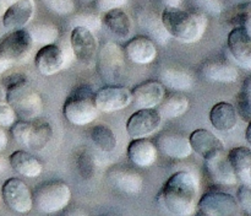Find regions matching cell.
Returning <instances> with one entry per match:
<instances>
[{
	"mask_svg": "<svg viewBox=\"0 0 251 216\" xmlns=\"http://www.w3.org/2000/svg\"><path fill=\"white\" fill-rule=\"evenodd\" d=\"M210 122L218 132H232L238 123V113L234 106L228 102H218L211 108Z\"/></svg>",
	"mask_w": 251,
	"mask_h": 216,
	"instance_id": "23",
	"label": "cell"
},
{
	"mask_svg": "<svg viewBox=\"0 0 251 216\" xmlns=\"http://www.w3.org/2000/svg\"><path fill=\"white\" fill-rule=\"evenodd\" d=\"M162 117L154 108H140L130 115L126 123V132L130 137H147L161 128Z\"/></svg>",
	"mask_w": 251,
	"mask_h": 216,
	"instance_id": "10",
	"label": "cell"
},
{
	"mask_svg": "<svg viewBox=\"0 0 251 216\" xmlns=\"http://www.w3.org/2000/svg\"><path fill=\"white\" fill-rule=\"evenodd\" d=\"M9 163L16 173L27 177V178L38 177L42 173V168H43L41 162L33 155L27 151H22V150L15 151L10 155Z\"/></svg>",
	"mask_w": 251,
	"mask_h": 216,
	"instance_id": "27",
	"label": "cell"
},
{
	"mask_svg": "<svg viewBox=\"0 0 251 216\" xmlns=\"http://www.w3.org/2000/svg\"><path fill=\"white\" fill-rule=\"evenodd\" d=\"M6 145H7V135L6 133H5V130L1 129V127H0V152L6 147Z\"/></svg>",
	"mask_w": 251,
	"mask_h": 216,
	"instance_id": "44",
	"label": "cell"
},
{
	"mask_svg": "<svg viewBox=\"0 0 251 216\" xmlns=\"http://www.w3.org/2000/svg\"><path fill=\"white\" fill-rule=\"evenodd\" d=\"M228 49L244 70H251V37L249 29L244 27H234L227 38Z\"/></svg>",
	"mask_w": 251,
	"mask_h": 216,
	"instance_id": "13",
	"label": "cell"
},
{
	"mask_svg": "<svg viewBox=\"0 0 251 216\" xmlns=\"http://www.w3.org/2000/svg\"><path fill=\"white\" fill-rule=\"evenodd\" d=\"M33 12L34 5L32 0H15L5 10L2 15V25L10 31L24 28L32 20Z\"/></svg>",
	"mask_w": 251,
	"mask_h": 216,
	"instance_id": "18",
	"label": "cell"
},
{
	"mask_svg": "<svg viewBox=\"0 0 251 216\" xmlns=\"http://www.w3.org/2000/svg\"><path fill=\"white\" fill-rule=\"evenodd\" d=\"M51 137H53V129L50 124L44 120H36L32 123L27 147L34 151H42L48 146Z\"/></svg>",
	"mask_w": 251,
	"mask_h": 216,
	"instance_id": "30",
	"label": "cell"
},
{
	"mask_svg": "<svg viewBox=\"0 0 251 216\" xmlns=\"http://www.w3.org/2000/svg\"><path fill=\"white\" fill-rule=\"evenodd\" d=\"M227 159L237 179L251 186V151L247 146H237L230 150Z\"/></svg>",
	"mask_w": 251,
	"mask_h": 216,
	"instance_id": "24",
	"label": "cell"
},
{
	"mask_svg": "<svg viewBox=\"0 0 251 216\" xmlns=\"http://www.w3.org/2000/svg\"><path fill=\"white\" fill-rule=\"evenodd\" d=\"M4 96H5V93H4V91H2V87L0 86V100H2V98H4Z\"/></svg>",
	"mask_w": 251,
	"mask_h": 216,
	"instance_id": "50",
	"label": "cell"
},
{
	"mask_svg": "<svg viewBox=\"0 0 251 216\" xmlns=\"http://www.w3.org/2000/svg\"><path fill=\"white\" fill-rule=\"evenodd\" d=\"M201 75L212 82L230 83L238 80V71L234 66L227 63L208 60L201 66Z\"/></svg>",
	"mask_w": 251,
	"mask_h": 216,
	"instance_id": "26",
	"label": "cell"
},
{
	"mask_svg": "<svg viewBox=\"0 0 251 216\" xmlns=\"http://www.w3.org/2000/svg\"><path fill=\"white\" fill-rule=\"evenodd\" d=\"M226 20L234 27H244L250 31V4H240L227 12Z\"/></svg>",
	"mask_w": 251,
	"mask_h": 216,
	"instance_id": "34",
	"label": "cell"
},
{
	"mask_svg": "<svg viewBox=\"0 0 251 216\" xmlns=\"http://www.w3.org/2000/svg\"><path fill=\"white\" fill-rule=\"evenodd\" d=\"M124 51L127 59L135 64H150L156 59L157 55L153 41L145 36H137L130 39Z\"/></svg>",
	"mask_w": 251,
	"mask_h": 216,
	"instance_id": "22",
	"label": "cell"
},
{
	"mask_svg": "<svg viewBox=\"0 0 251 216\" xmlns=\"http://www.w3.org/2000/svg\"><path fill=\"white\" fill-rule=\"evenodd\" d=\"M5 10H6V5H5L4 0H0V16H2V15H4Z\"/></svg>",
	"mask_w": 251,
	"mask_h": 216,
	"instance_id": "47",
	"label": "cell"
},
{
	"mask_svg": "<svg viewBox=\"0 0 251 216\" xmlns=\"http://www.w3.org/2000/svg\"><path fill=\"white\" fill-rule=\"evenodd\" d=\"M28 33L31 34L33 43L41 44H51L58 39L59 29L55 25L51 24H36L27 29Z\"/></svg>",
	"mask_w": 251,
	"mask_h": 216,
	"instance_id": "33",
	"label": "cell"
},
{
	"mask_svg": "<svg viewBox=\"0 0 251 216\" xmlns=\"http://www.w3.org/2000/svg\"><path fill=\"white\" fill-rule=\"evenodd\" d=\"M95 101L98 110L104 113L117 112L131 103V91L124 86L108 85L95 93Z\"/></svg>",
	"mask_w": 251,
	"mask_h": 216,
	"instance_id": "12",
	"label": "cell"
},
{
	"mask_svg": "<svg viewBox=\"0 0 251 216\" xmlns=\"http://www.w3.org/2000/svg\"><path fill=\"white\" fill-rule=\"evenodd\" d=\"M16 113L11 106L4 100H0V127L10 128L16 122Z\"/></svg>",
	"mask_w": 251,
	"mask_h": 216,
	"instance_id": "42",
	"label": "cell"
},
{
	"mask_svg": "<svg viewBox=\"0 0 251 216\" xmlns=\"http://www.w3.org/2000/svg\"><path fill=\"white\" fill-rule=\"evenodd\" d=\"M71 28L74 27H85L90 31H98L102 27V19L98 15L92 14V12H82L77 14L69 21Z\"/></svg>",
	"mask_w": 251,
	"mask_h": 216,
	"instance_id": "37",
	"label": "cell"
},
{
	"mask_svg": "<svg viewBox=\"0 0 251 216\" xmlns=\"http://www.w3.org/2000/svg\"><path fill=\"white\" fill-rule=\"evenodd\" d=\"M198 216H240L243 214L237 199L230 194L211 190L203 194L196 203Z\"/></svg>",
	"mask_w": 251,
	"mask_h": 216,
	"instance_id": "6",
	"label": "cell"
},
{
	"mask_svg": "<svg viewBox=\"0 0 251 216\" xmlns=\"http://www.w3.org/2000/svg\"><path fill=\"white\" fill-rule=\"evenodd\" d=\"M2 83L6 90L5 100L20 119L34 120L39 117L43 110V101L24 74H11L2 80Z\"/></svg>",
	"mask_w": 251,
	"mask_h": 216,
	"instance_id": "2",
	"label": "cell"
},
{
	"mask_svg": "<svg viewBox=\"0 0 251 216\" xmlns=\"http://www.w3.org/2000/svg\"><path fill=\"white\" fill-rule=\"evenodd\" d=\"M5 166H6V162H5L4 157H1V156H0V172H1L2 169L5 168Z\"/></svg>",
	"mask_w": 251,
	"mask_h": 216,
	"instance_id": "49",
	"label": "cell"
},
{
	"mask_svg": "<svg viewBox=\"0 0 251 216\" xmlns=\"http://www.w3.org/2000/svg\"><path fill=\"white\" fill-rule=\"evenodd\" d=\"M189 101L181 92H171L164 95L163 100L158 105V113L162 119H174L181 117L188 110Z\"/></svg>",
	"mask_w": 251,
	"mask_h": 216,
	"instance_id": "28",
	"label": "cell"
},
{
	"mask_svg": "<svg viewBox=\"0 0 251 216\" xmlns=\"http://www.w3.org/2000/svg\"><path fill=\"white\" fill-rule=\"evenodd\" d=\"M11 64H12L11 61L5 60V59L0 58V74H2L5 70H7V69H9L10 66H11Z\"/></svg>",
	"mask_w": 251,
	"mask_h": 216,
	"instance_id": "46",
	"label": "cell"
},
{
	"mask_svg": "<svg viewBox=\"0 0 251 216\" xmlns=\"http://www.w3.org/2000/svg\"><path fill=\"white\" fill-rule=\"evenodd\" d=\"M161 2L166 7H179L183 0H161Z\"/></svg>",
	"mask_w": 251,
	"mask_h": 216,
	"instance_id": "45",
	"label": "cell"
},
{
	"mask_svg": "<svg viewBox=\"0 0 251 216\" xmlns=\"http://www.w3.org/2000/svg\"><path fill=\"white\" fill-rule=\"evenodd\" d=\"M97 68L100 78L107 82L112 83L119 80L125 68V63L124 54L118 44L108 42L100 49Z\"/></svg>",
	"mask_w": 251,
	"mask_h": 216,
	"instance_id": "8",
	"label": "cell"
},
{
	"mask_svg": "<svg viewBox=\"0 0 251 216\" xmlns=\"http://www.w3.org/2000/svg\"><path fill=\"white\" fill-rule=\"evenodd\" d=\"M42 4L56 15L66 16L73 14L75 10V2L74 0H41Z\"/></svg>",
	"mask_w": 251,
	"mask_h": 216,
	"instance_id": "39",
	"label": "cell"
},
{
	"mask_svg": "<svg viewBox=\"0 0 251 216\" xmlns=\"http://www.w3.org/2000/svg\"><path fill=\"white\" fill-rule=\"evenodd\" d=\"M159 82L176 91H189L194 85L190 74L178 69H164L159 75Z\"/></svg>",
	"mask_w": 251,
	"mask_h": 216,
	"instance_id": "31",
	"label": "cell"
},
{
	"mask_svg": "<svg viewBox=\"0 0 251 216\" xmlns=\"http://www.w3.org/2000/svg\"><path fill=\"white\" fill-rule=\"evenodd\" d=\"M251 79H245L242 86L239 95L237 98V113L242 117L244 122L250 123L251 119V107H250V91H251Z\"/></svg>",
	"mask_w": 251,
	"mask_h": 216,
	"instance_id": "35",
	"label": "cell"
},
{
	"mask_svg": "<svg viewBox=\"0 0 251 216\" xmlns=\"http://www.w3.org/2000/svg\"><path fill=\"white\" fill-rule=\"evenodd\" d=\"M2 200L10 210L19 214H27L33 208L32 193L25 182L19 178H9L1 188Z\"/></svg>",
	"mask_w": 251,
	"mask_h": 216,
	"instance_id": "9",
	"label": "cell"
},
{
	"mask_svg": "<svg viewBox=\"0 0 251 216\" xmlns=\"http://www.w3.org/2000/svg\"><path fill=\"white\" fill-rule=\"evenodd\" d=\"M205 168L208 178L218 186H232L237 183V177L225 151L217 152L205 159Z\"/></svg>",
	"mask_w": 251,
	"mask_h": 216,
	"instance_id": "16",
	"label": "cell"
},
{
	"mask_svg": "<svg viewBox=\"0 0 251 216\" xmlns=\"http://www.w3.org/2000/svg\"><path fill=\"white\" fill-rule=\"evenodd\" d=\"M157 150L171 159H186L191 155L193 149L189 139L176 133H163L157 137Z\"/></svg>",
	"mask_w": 251,
	"mask_h": 216,
	"instance_id": "19",
	"label": "cell"
},
{
	"mask_svg": "<svg viewBox=\"0 0 251 216\" xmlns=\"http://www.w3.org/2000/svg\"><path fill=\"white\" fill-rule=\"evenodd\" d=\"M161 20L169 36L183 43L200 41L207 27V17L200 11H185L179 7H166Z\"/></svg>",
	"mask_w": 251,
	"mask_h": 216,
	"instance_id": "3",
	"label": "cell"
},
{
	"mask_svg": "<svg viewBox=\"0 0 251 216\" xmlns=\"http://www.w3.org/2000/svg\"><path fill=\"white\" fill-rule=\"evenodd\" d=\"M91 140L100 150L104 152H110L115 150L118 145L117 135L107 125H96L91 130Z\"/></svg>",
	"mask_w": 251,
	"mask_h": 216,
	"instance_id": "32",
	"label": "cell"
},
{
	"mask_svg": "<svg viewBox=\"0 0 251 216\" xmlns=\"http://www.w3.org/2000/svg\"><path fill=\"white\" fill-rule=\"evenodd\" d=\"M83 1H91V0H83Z\"/></svg>",
	"mask_w": 251,
	"mask_h": 216,
	"instance_id": "51",
	"label": "cell"
},
{
	"mask_svg": "<svg viewBox=\"0 0 251 216\" xmlns=\"http://www.w3.org/2000/svg\"><path fill=\"white\" fill-rule=\"evenodd\" d=\"M237 201L239 204L240 209H242L243 214L250 216L251 215V190L250 186L248 184H243L238 188L237 191Z\"/></svg>",
	"mask_w": 251,
	"mask_h": 216,
	"instance_id": "41",
	"label": "cell"
},
{
	"mask_svg": "<svg viewBox=\"0 0 251 216\" xmlns=\"http://www.w3.org/2000/svg\"><path fill=\"white\" fill-rule=\"evenodd\" d=\"M136 17L140 27L149 34L150 38L154 39L161 44H166L169 41L171 36L167 32L161 16H157L156 14L147 11V10H141L137 12Z\"/></svg>",
	"mask_w": 251,
	"mask_h": 216,
	"instance_id": "25",
	"label": "cell"
},
{
	"mask_svg": "<svg viewBox=\"0 0 251 216\" xmlns=\"http://www.w3.org/2000/svg\"><path fill=\"white\" fill-rule=\"evenodd\" d=\"M70 47L74 56L82 64L91 65L95 61L98 42L92 31L80 26L71 28Z\"/></svg>",
	"mask_w": 251,
	"mask_h": 216,
	"instance_id": "11",
	"label": "cell"
},
{
	"mask_svg": "<svg viewBox=\"0 0 251 216\" xmlns=\"http://www.w3.org/2000/svg\"><path fill=\"white\" fill-rule=\"evenodd\" d=\"M189 142L193 151L200 155L203 160L217 152L225 151V145L221 141L220 137L206 129H198L191 133L189 136Z\"/></svg>",
	"mask_w": 251,
	"mask_h": 216,
	"instance_id": "20",
	"label": "cell"
},
{
	"mask_svg": "<svg viewBox=\"0 0 251 216\" xmlns=\"http://www.w3.org/2000/svg\"><path fill=\"white\" fill-rule=\"evenodd\" d=\"M70 188L68 184L60 181L41 183L32 193L33 206L44 214H53L63 210L70 203Z\"/></svg>",
	"mask_w": 251,
	"mask_h": 216,
	"instance_id": "5",
	"label": "cell"
},
{
	"mask_svg": "<svg viewBox=\"0 0 251 216\" xmlns=\"http://www.w3.org/2000/svg\"><path fill=\"white\" fill-rule=\"evenodd\" d=\"M129 0H96V7L98 11L107 12L113 9H119L124 6Z\"/></svg>",
	"mask_w": 251,
	"mask_h": 216,
	"instance_id": "43",
	"label": "cell"
},
{
	"mask_svg": "<svg viewBox=\"0 0 251 216\" xmlns=\"http://www.w3.org/2000/svg\"><path fill=\"white\" fill-rule=\"evenodd\" d=\"M193 6L196 7V11L202 14L218 16L222 14V4L221 0H189Z\"/></svg>",
	"mask_w": 251,
	"mask_h": 216,
	"instance_id": "40",
	"label": "cell"
},
{
	"mask_svg": "<svg viewBox=\"0 0 251 216\" xmlns=\"http://www.w3.org/2000/svg\"><path fill=\"white\" fill-rule=\"evenodd\" d=\"M102 22H104L105 27L119 38H126L131 32V20L120 7L105 12Z\"/></svg>",
	"mask_w": 251,
	"mask_h": 216,
	"instance_id": "29",
	"label": "cell"
},
{
	"mask_svg": "<svg viewBox=\"0 0 251 216\" xmlns=\"http://www.w3.org/2000/svg\"><path fill=\"white\" fill-rule=\"evenodd\" d=\"M34 64L39 73L44 76H51L66 68L65 55L60 46L56 44H44L34 56Z\"/></svg>",
	"mask_w": 251,
	"mask_h": 216,
	"instance_id": "14",
	"label": "cell"
},
{
	"mask_svg": "<svg viewBox=\"0 0 251 216\" xmlns=\"http://www.w3.org/2000/svg\"><path fill=\"white\" fill-rule=\"evenodd\" d=\"M198 176L190 171H178L172 174L157 195V203L172 215L189 216L195 213L198 198Z\"/></svg>",
	"mask_w": 251,
	"mask_h": 216,
	"instance_id": "1",
	"label": "cell"
},
{
	"mask_svg": "<svg viewBox=\"0 0 251 216\" xmlns=\"http://www.w3.org/2000/svg\"><path fill=\"white\" fill-rule=\"evenodd\" d=\"M66 119L74 125H87L92 123L98 115L96 106L95 92L87 85H81L74 88L66 97L63 107Z\"/></svg>",
	"mask_w": 251,
	"mask_h": 216,
	"instance_id": "4",
	"label": "cell"
},
{
	"mask_svg": "<svg viewBox=\"0 0 251 216\" xmlns=\"http://www.w3.org/2000/svg\"><path fill=\"white\" fill-rule=\"evenodd\" d=\"M32 122L31 120H16L11 125V135L17 144L27 147V141H28L29 132H31Z\"/></svg>",
	"mask_w": 251,
	"mask_h": 216,
	"instance_id": "38",
	"label": "cell"
},
{
	"mask_svg": "<svg viewBox=\"0 0 251 216\" xmlns=\"http://www.w3.org/2000/svg\"><path fill=\"white\" fill-rule=\"evenodd\" d=\"M166 95V88L159 81H145L131 91L134 105L137 108H154Z\"/></svg>",
	"mask_w": 251,
	"mask_h": 216,
	"instance_id": "17",
	"label": "cell"
},
{
	"mask_svg": "<svg viewBox=\"0 0 251 216\" xmlns=\"http://www.w3.org/2000/svg\"><path fill=\"white\" fill-rule=\"evenodd\" d=\"M158 150L156 144L146 137L134 139L127 146V157L137 167H150L156 162Z\"/></svg>",
	"mask_w": 251,
	"mask_h": 216,
	"instance_id": "21",
	"label": "cell"
},
{
	"mask_svg": "<svg viewBox=\"0 0 251 216\" xmlns=\"http://www.w3.org/2000/svg\"><path fill=\"white\" fill-rule=\"evenodd\" d=\"M76 167L80 176L85 179H91L96 173V161L88 150H81L76 155Z\"/></svg>",
	"mask_w": 251,
	"mask_h": 216,
	"instance_id": "36",
	"label": "cell"
},
{
	"mask_svg": "<svg viewBox=\"0 0 251 216\" xmlns=\"http://www.w3.org/2000/svg\"><path fill=\"white\" fill-rule=\"evenodd\" d=\"M250 129H251V125L250 123H248V128H247V141L248 144H251V139H250Z\"/></svg>",
	"mask_w": 251,
	"mask_h": 216,
	"instance_id": "48",
	"label": "cell"
},
{
	"mask_svg": "<svg viewBox=\"0 0 251 216\" xmlns=\"http://www.w3.org/2000/svg\"><path fill=\"white\" fill-rule=\"evenodd\" d=\"M33 47L31 34L26 28L12 29L0 39V58L14 61H21L26 58Z\"/></svg>",
	"mask_w": 251,
	"mask_h": 216,
	"instance_id": "7",
	"label": "cell"
},
{
	"mask_svg": "<svg viewBox=\"0 0 251 216\" xmlns=\"http://www.w3.org/2000/svg\"><path fill=\"white\" fill-rule=\"evenodd\" d=\"M107 181L117 190L126 194H137L144 188L142 177L127 167H112L108 169Z\"/></svg>",
	"mask_w": 251,
	"mask_h": 216,
	"instance_id": "15",
	"label": "cell"
}]
</instances>
